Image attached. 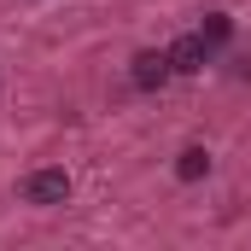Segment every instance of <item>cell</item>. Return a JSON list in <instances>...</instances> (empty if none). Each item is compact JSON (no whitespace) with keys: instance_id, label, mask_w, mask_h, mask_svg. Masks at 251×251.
Wrapping results in <instances>:
<instances>
[{"instance_id":"8992f818","label":"cell","mask_w":251,"mask_h":251,"mask_svg":"<svg viewBox=\"0 0 251 251\" xmlns=\"http://www.w3.org/2000/svg\"><path fill=\"white\" fill-rule=\"evenodd\" d=\"M234 76H240V82H251V53H240V59H234Z\"/></svg>"},{"instance_id":"7a4b0ae2","label":"cell","mask_w":251,"mask_h":251,"mask_svg":"<svg viewBox=\"0 0 251 251\" xmlns=\"http://www.w3.org/2000/svg\"><path fill=\"white\" fill-rule=\"evenodd\" d=\"M170 76H176L170 53H134V64H128V82H134L140 94H158V88H164Z\"/></svg>"},{"instance_id":"6da1fadb","label":"cell","mask_w":251,"mask_h":251,"mask_svg":"<svg viewBox=\"0 0 251 251\" xmlns=\"http://www.w3.org/2000/svg\"><path fill=\"white\" fill-rule=\"evenodd\" d=\"M64 199H70L64 170H29L24 176V204H64Z\"/></svg>"},{"instance_id":"5b68a950","label":"cell","mask_w":251,"mask_h":251,"mask_svg":"<svg viewBox=\"0 0 251 251\" xmlns=\"http://www.w3.org/2000/svg\"><path fill=\"white\" fill-rule=\"evenodd\" d=\"M199 35H204L210 47H228V35H234V18H228V12H204V24H199Z\"/></svg>"},{"instance_id":"3957f363","label":"cell","mask_w":251,"mask_h":251,"mask_svg":"<svg viewBox=\"0 0 251 251\" xmlns=\"http://www.w3.org/2000/svg\"><path fill=\"white\" fill-rule=\"evenodd\" d=\"M210 59H216V47H210L199 29H193V35H181V41L170 47V64H176V76H199Z\"/></svg>"},{"instance_id":"277c9868","label":"cell","mask_w":251,"mask_h":251,"mask_svg":"<svg viewBox=\"0 0 251 251\" xmlns=\"http://www.w3.org/2000/svg\"><path fill=\"white\" fill-rule=\"evenodd\" d=\"M176 176H181V181H204V176H210V152H204V146H187V152L176 158Z\"/></svg>"}]
</instances>
